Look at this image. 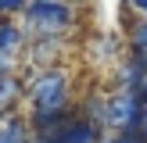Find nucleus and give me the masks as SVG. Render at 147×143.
Masks as SVG:
<instances>
[{
    "label": "nucleus",
    "instance_id": "8",
    "mask_svg": "<svg viewBox=\"0 0 147 143\" xmlns=\"http://www.w3.org/2000/svg\"><path fill=\"white\" fill-rule=\"evenodd\" d=\"M25 47H29V36H25V29H22V21L0 18V54H18L22 57Z\"/></svg>",
    "mask_w": 147,
    "mask_h": 143
},
{
    "label": "nucleus",
    "instance_id": "9",
    "mask_svg": "<svg viewBox=\"0 0 147 143\" xmlns=\"http://www.w3.org/2000/svg\"><path fill=\"white\" fill-rule=\"evenodd\" d=\"M126 47L136 50V54H147V18H136L126 32Z\"/></svg>",
    "mask_w": 147,
    "mask_h": 143
},
{
    "label": "nucleus",
    "instance_id": "11",
    "mask_svg": "<svg viewBox=\"0 0 147 143\" xmlns=\"http://www.w3.org/2000/svg\"><path fill=\"white\" fill-rule=\"evenodd\" d=\"M100 143H147V140L140 136V129H119V132H111V129H108Z\"/></svg>",
    "mask_w": 147,
    "mask_h": 143
},
{
    "label": "nucleus",
    "instance_id": "3",
    "mask_svg": "<svg viewBox=\"0 0 147 143\" xmlns=\"http://www.w3.org/2000/svg\"><path fill=\"white\" fill-rule=\"evenodd\" d=\"M47 140L50 143H100L104 140V129H97L90 118H83V111L76 107V114H72L61 129H54Z\"/></svg>",
    "mask_w": 147,
    "mask_h": 143
},
{
    "label": "nucleus",
    "instance_id": "18",
    "mask_svg": "<svg viewBox=\"0 0 147 143\" xmlns=\"http://www.w3.org/2000/svg\"><path fill=\"white\" fill-rule=\"evenodd\" d=\"M129 4H133V0H129Z\"/></svg>",
    "mask_w": 147,
    "mask_h": 143
},
{
    "label": "nucleus",
    "instance_id": "15",
    "mask_svg": "<svg viewBox=\"0 0 147 143\" xmlns=\"http://www.w3.org/2000/svg\"><path fill=\"white\" fill-rule=\"evenodd\" d=\"M133 7L140 11V18H147V0H133Z\"/></svg>",
    "mask_w": 147,
    "mask_h": 143
},
{
    "label": "nucleus",
    "instance_id": "13",
    "mask_svg": "<svg viewBox=\"0 0 147 143\" xmlns=\"http://www.w3.org/2000/svg\"><path fill=\"white\" fill-rule=\"evenodd\" d=\"M29 7V0H0V18H14Z\"/></svg>",
    "mask_w": 147,
    "mask_h": 143
},
{
    "label": "nucleus",
    "instance_id": "2",
    "mask_svg": "<svg viewBox=\"0 0 147 143\" xmlns=\"http://www.w3.org/2000/svg\"><path fill=\"white\" fill-rule=\"evenodd\" d=\"M72 107V75L57 64L47 72H32L29 82V111H68Z\"/></svg>",
    "mask_w": 147,
    "mask_h": 143
},
{
    "label": "nucleus",
    "instance_id": "1",
    "mask_svg": "<svg viewBox=\"0 0 147 143\" xmlns=\"http://www.w3.org/2000/svg\"><path fill=\"white\" fill-rule=\"evenodd\" d=\"M29 39H65L76 25V7L72 0H29V7L18 14Z\"/></svg>",
    "mask_w": 147,
    "mask_h": 143
},
{
    "label": "nucleus",
    "instance_id": "6",
    "mask_svg": "<svg viewBox=\"0 0 147 143\" xmlns=\"http://www.w3.org/2000/svg\"><path fill=\"white\" fill-rule=\"evenodd\" d=\"M32 125H29V111H11L0 122V143H32Z\"/></svg>",
    "mask_w": 147,
    "mask_h": 143
},
{
    "label": "nucleus",
    "instance_id": "5",
    "mask_svg": "<svg viewBox=\"0 0 147 143\" xmlns=\"http://www.w3.org/2000/svg\"><path fill=\"white\" fill-rule=\"evenodd\" d=\"M61 54H65V39H50V36H43V39H29L25 64L32 72H47V68H57Z\"/></svg>",
    "mask_w": 147,
    "mask_h": 143
},
{
    "label": "nucleus",
    "instance_id": "10",
    "mask_svg": "<svg viewBox=\"0 0 147 143\" xmlns=\"http://www.w3.org/2000/svg\"><path fill=\"white\" fill-rule=\"evenodd\" d=\"M119 50H122V39H119V36H100L97 47H93V57H97V61H115Z\"/></svg>",
    "mask_w": 147,
    "mask_h": 143
},
{
    "label": "nucleus",
    "instance_id": "14",
    "mask_svg": "<svg viewBox=\"0 0 147 143\" xmlns=\"http://www.w3.org/2000/svg\"><path fill=\"white\" fill-rule=\"evenodd\" d=\"M140 136L147 140V104H144V114H140Z\"/></svg>",
    "mask_w": 147,
    "mask_h": 143
},
{
    "label": "nucleus",
    "instance_id": "17",
    "mask_svg": "<svg viewBox=\"0 0 147 143\" xmlns=\"http://www.w3.org/2000/svg\"><path fill=\"white\" fill-rule=\"evenodd\" d=\"M4 114H7V111H4V107H0V122H4Z\"/></svg>",
    "mask_w": 147,
    "mask_h": 143
},
{
    "label": "nucleus",
    "instance_id": "7",
    "mask_svg": "<svg viewBox=\"0 0 147 143\" xmlns=\"http://www.w3.org/2000/svg\"><path fill=\"white\" fill-rule=\"evenodd\" d=\"M79 111H83V118H90L97 129H104L108 132V118H111V93H86L83 100H79Z\"/></svg>",
    "mask_w": 147,
    "mask_h": 143
},
{
    "label": "nucleus",
    "instance_id": "16",
    "mask_svg": "<svg viewBox=\"0 0 147 143\" xmlns=\"http://www.w3.org/2000/svg\"><path fill=\"white\" fill-rule=\"evenodd\" d=\"M32 143H50V140H47V136H32Z\"/></svg>",
    "mask_w": 147,
    "mask_h": 143
},
{
    "label": "nucleus",
    "instance_id": "4",
    "mask_svg": "<svg viewBox=\"0 0 147 143\" xmlns=\"http://www.w3.org/2000/svg\"><path fill=\"white\" fill-rule=\"evenodd\" d=\"M140 114L144 104L126 90H115L111 93V118H108V129L119 132V129H140Z\"/></svg>",
    "mask_w": 147,
    "mask_h": 143
},
{
    "label": "nucleus",
    "instance_id": "12",
    "mask_svg": "<svg viewBox=\"0 0 147 143\" xmlns=\"http://www.w3.org/2000/svg\"><path fill=\"white\" fill-rule=\"evenodd\" d=\"M18 68H22L18 54H0V79H11V75H18Z\"/></svg>",
    "mask_w": 147,
    "mask_h": 143
}]
</instances>
